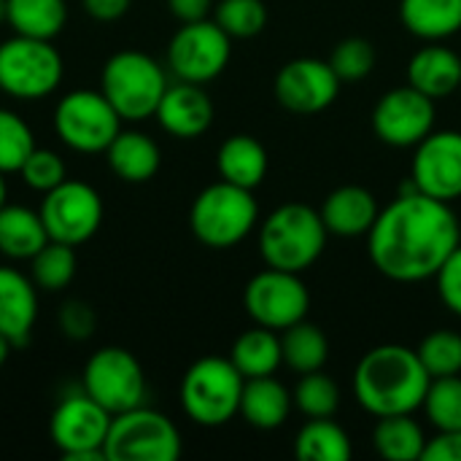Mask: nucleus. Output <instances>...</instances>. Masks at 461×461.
Instances as JSON below:
<instances>
[{"mask_svg": "<svg viewBox=\"0 0 461 461\" xmlns=\"http://www.w3.org/2000/svg\"><path fill=\"white\" fill-rule=\"evenodd\" d=\"M95 324H97L95 311L86 303H81V300H70L59 311V330L70 340H86L95 332Z\"/></svg>", "mask_w": 461, "mask_h": 461, "instance_id": "41", "label": "nucleus"}, {"mask_svg": "<svg viewBox=\"0 0 461 461\" xmlns=\"http://www.w3.org/2000/svg\"><path fill=\"white\" fill-rule=\"evenodd\" d=\"M340 92V78L327 59L297 57L286 62L276 76L278 103L300 116H313L327 111Z\"/></svg>", "mask_w": 461, "mask_h": 461, "instance_id": "16", "label": "nucleus"}, {"mask_svg": "<svg viewBox=\"0 0 461 461\" xmlns=\"http://www.w3.org/2000/svg\"><path fill=\"white\" fill-rule=\"evenodd\" d=\"M11 348H14V343H11L8 338H3V335H0V367L8 362V354H11Z\"/></svg>", "mask_w": 461, "mask_h": 461, "instance_id": "45", "label": "nucleus"}, {"mask_svg": "<svg viewBox=\"0 0 461 461\" xmlns=\"http://www.w3.org/2000/svg\"><path fill=\"white\" fill-rule=\"evenodd\" d=\"M373 446L375 451L389 461H416L424 456L427 435L419 421H413V413L405 416H384L378 419L373 429Z\"/></svg>", "mask_w": 461, "mask_h": 461, "instance_id": "29", "label": "nucleus"}, {"mask_svg": "<svg viewBox=\"0 0 461 461\" xmlns=\"http://www.w3.org/2000/svg\"><path fill=\"white\" fill-rule=\"evenodd\" d=\"M400 19L427 43L446 41L461 30V0H400Z\"/></svg>", "mask_w": 461, "mask_h": 461, "instance_id": "26", "label": "nucleus"}, {"mask_svg": "<svg viewBox=\"0 0 461 461\" xmlns=\"http://www.w3.org/2000/svg\"><path fill=\"white\" fill-rule=\"evenodd\" d=\"M230 362L238 367V373L243 378H262V375H273L281 365H284V354H281V338L276 335V330L267 327H254L246 330L230 351Z\"/></svg>", "mask_w": 461, "mask_h": 461, "instance_id": "27", "label": "nucleus"}, {"mask_svg": "<svg viewBox=\"0 0 461 461\" xmlns=\"http://www.w3.org/2000/svg\"><path fill=\"white\" fill-rule=\"evenodd\" d=\"M41 219L46 224L49 240L81 246L103 224V200L86 181L65 178L59 186L43 194Z\"/></svg>", "mask_w": 461, "mask_h": 461, "instance_id": "14", "label": "nucleus"}, {"mask_svg": "<svg viewBox=\"0 0 461 461\" xmlns=\"http://www.w3.org/2000/svg\"><path fill=\"white\" fill-rule=\"evenodd\" d=\"M375 135L394 149H416L435 130V100L416 86L389 89L373 108Z\"/></svg>", "mask_w": 461, "mask_h": 461, "instance_id": "15", "label": "nucleus"}, {"mask_svg": "<svg viewBox=\"0 0 461 461\" xmlns=\"http://www.w3.org/2000/svg\"><path fill=\"white\" fill-rule=\"evenodd\" d=\"M459 243V216L451 203L435 200L413 184L381 208L367 232L373 267L397 284L435 278Z\"/></svg>", "mask_w": 461, "mask_h": 461, "instance_id": "1", "label": "nucleus"}, {"mask_svg": "<svg viewBox=\"0 0 461 461\" xmlns=\"http://www.w3.org/2000/svg\"><path fill=\"white\" fill-rule=\"evenodd\" d=\"M327 62L338 73L340 84H354V81H365L373 73V68L378 62V51H375V46L367 38H357L354 35V38L340 41L332 49Z\"/></svg>", "mask_w": 461, "mask_h": 461, "instance_id": "38", "label": "nucleus"}, {"mask_svg": "<svg viewBox=\"0 0 461 461\" xmlns=\"http://www.w3.org/2000/svg\"><path fill=\"white\" fill-rule=\"evenodd\" d=\"M84 392L111 416L146 405V373L122 346L97 348L84 367Z\"/></svg>", "mask_w": 461, "mask_h": 461, "instance_id": "10", "label": "nucleus"}, {"mask_svg": "<svg viewBox=\"0 0 461 461\" xmlns=\"http://www.w3.org/2000/svg\"><path fill=\"white\" fill-rule=\"evenodd\" d=\"M411 184L443 203L461 197V132L432 130L413 154Z\"/></svg>", "mask_w": 461, "mask_h": 461, "instance_id": "17", "label": "nucleus"}, {"mask_svg": "<svg viewBox=\"0 0 461 461\" xmlns=\"http://www.w3.org/2000/svg\"><path fill=\"white\" fill-rule=\"evenodd\" d=\"M421 408L438 432L461 429V375L432 378Z\"/></svg>", "mask_w": 461, "mask_h": 461, "instance_id": "34", "label": "nucleus"}, {"mask_svg": "<svg viewBox=\"0 0 461 461\" xmlns=\"http://www.w3.org/2000/svg\"><path fill=\"white\" fill-rule=\"evenodd\" d=\"M319 213H321V221H324L330 235L359 238V235H367L373 230L381 208H378V200L370 189L357 186V184H346V186H338L335 192L327 194Z\"/></svg>", "mask_w": 461, "mask_h": 461, "instance_id": "19", "label": "nucleus"}, {"mask_svg": "<svg viewBox=\"0 0 461 461\" xmlns=\"http://www.w3.org/2000/svg\"><path fill=\"white\" fill-rule=\"evenodd\" d=\"M213 22L232 41L257 38L267 27V5L265 0H219L213 5Z\"/></svg>", "mask_w": 461, "mask_h": 461, "instance_id": "33", "label": "nucleus"}, {"mask_svg": "<svg viewBox=\"0 0 461 461\" xmlns=\"http://www.w3.org/2000/svg\"><path fill=\"white\" fill-rule=\"evenodd\" d=\"M68 22V3L65 0H8V19L5 24L16 35L54 41Z\"/></svg>", "mask_w": 461, "mask_h": 461, "instance_id": "28", "label": "nucleus"}, {"mask_svg": "<svg viewBox=\"0 0 461 461\" xmlns=\"http://www.w3.org/2000/svg\"><path fill=\"white\" fill-rule=\"evenodd\" d=\"M429 373L419 354L408 346L386 343L370 348L354 373V394L359 405L375 416H405L424 405Z\"/></svg>", "mask_w": 461, "mask_h": 461, "instance_id": "2", "label": "nucleus"}, {"mask_svg": "<svg viewBox=\"0 0 461 461\" xmlns=\"http://www.w3.org/2000/svg\"><path fill=\"white\" fill-rule=\"evenodd\" d=\"M216 167L221 181L257 189L267 176V151L254 135H232L219 146Z\"/></svg>", "mask_w": 461, "mask_h": 461, "instance_id": "24", "label": "nucleus"}, {"mask_svg": "<svg viewBox=\"0 0 461 461\" xmlns=\"http://www.w3.org/2000/svg\"><path fill=\"white\" fill-rule=\"evenodd\" d=\"M76 246L49 240L32 259H30V278L41 292H62L76 278Z\"/></svg>", "mask_w": 461, "mask_h": 461, "instance_id": "32", "label": "nucleus"}, {"mask_svg": "<svg viewBox=\"0 0 461 461\" xmlns=\"http://www.w3.org/2000/svg\"><path fill=\"white\" fill-rule=\"evenodd\" d=\"M108 167L116 178L127 184H143L151 181L159 170L162 151L154 138H149L140 130H119V135L105 149Z\"/></svg>", "mask_w": 461, "mask_h": 461, "instance_id": "22", "label": "nucleus"}, {"mask_svg": "<svg viewBox=\"0 0 461 461\" xmlns=\"http://www.w3.org/2000/svg\"><path fill=\"white\" fill-rule=\"evenodd\" d=\"M122 130V116L100 89H73L54 108L57 138L81 154H105Z\"/></svg>", "mask_w": 461, "mask_h": 461, "instance_id": "9", "label": "nucleus"}, {"mask_svg": "<svg viewBox=\"0 0 461 461\" xmlns=\"http://www.w3.org/2000/svg\"><path fill=\"white\" fill-rule=\"evenodd\" d=\"M294 454L303 461H348L351 440L332 419H308L294 438Z\"/></svg>", "mask_w": 461, "mask_h": 461, "instance_id": "31", "label": "nucleus"}, {"mask_svg": "<svg viewBox=\"0 0 461 461\" xmlns=\"http://www.w3.org/2000/svg\"><path fill=\"white\" fill-rule=\"evenodd\" d=\"M65 62L54 41L11 35L0 43V89L14 100H43L62 84Z\"/></svg>", "mask_w": 461, "mask_h": 461, "instance_id": "7", "label": "nucleus"}, {"mask_svg": "<svg viewBox=\"0 0 461 461\" xmlns=\"http://www.w3.org/2000/svg\"><path fill=\"white\" fill-rule=\"evenodd\" d=\"M38 319V286L30 276L0 267V335L22 346Z\"/></svg>", "mask_w": 461, "mask_h": 461, "instance_id": "20", "label": "nucleus"}, {"mask_svg": "<svg viewBox=\"0 0 461 461\" xmlns=\"http://www.w3.org/2000/svg\"><path fill=\"white\" fill-rule=\"evenodd\" d=\"M408 84L432 100L451 97L461 89V57L440 41L427 43L408 62Z\"/></svg>", "mask_w": 461, "mask_h": 461, "instance_id": "21", "label": "nucleus"}, {"mask_svg": "<svg viewBox=\"0 0 461 461\" xmlns=\"http://www.w3.org/2000/svg\"><path fill=\"white\" fill-rule=\"evenodd\" d=\"M257 221L259 208L254 200V189H243L230 181H216L205 186L189 208L192 235L208 249L238 246L249 238Z\"/></svg>", "mask_w": 461, "mask_h": 461, "instance_id": "5", "label": "nucleus"}, {"mask_svg": "<svg viewBox=\"0 0 461 461\" xmlns=\"http://www.w3.org/2000/svg\"><path fill=\"white\" fill-rule=\"evenodd\" d=\"M281 354H284V365L292 367L294 373L305 375V373H316L327 365L330 357V340L321 332V327L308 324L305 319L292 324L289 330H284L281 335Z\"/></svg>", "mask_w": 461, "mask_h": 461, "instance_id": "30", "label": "nucleus"}, {"mask_svg": "<svg viewBox=\"0 0 461 461\" xmlns=\"http://www.w3.org/2000/svg\"><path fill=\"white\" fill-rule=\"evenodd\" d=\"M294 400L281 381L273 375L246 378L240 394V416L257 429H278L292 411Z\"/></svg>", "mask_w": 461, "mask_h": 461, "instance_id": "23", "label": "nucleus"}, {"mask_svg": "<svg viewBox=\"0 0 461 461\" xmlns=\"http://www.w3.org/2000/svg\"><path fill=\"white\" fill-rule=\"evenodd\" d=\"M243 305L254 319V324L284 332L305 319L311 308V294L300 273L267 267L246 284Z\"/></svg>", "mask_w": 461, "mask_h": 461, "instance_id": "13", "label": "nucleus"}, {"mask_svg": "<svg viewBox=\"0 0 461 461\" xmlns=\"http://www.w3.org/2000/svg\"><path fill=\"white\" fill-rule=\"evenodd\" d=\"M292 400L305 419H332L340 408V389L330 375L316 370L300 378Z\"/></svg>", "mask_w": 461, "mask_h": 461, "instance_id": "35", "label": "nucleus"}, {"mask_svg": "<svg viewBox=\"0 0 461 461\" xmlns=\"http://www.w3.org/2000/svg\"><path fill=\"white\" fill-rule=\"evenodd\" d=\"M165 89V68L138 49H122L111 54L100 73V92L116 108L122 122H143L154 116Z\"/></svg>", "mask_w": 461, "mask_h": 461, "instance_id": "4", "label": "nucleus"}, {"mask_svg": "<svg viewBox=\"0 0 461 461\" xmlns=\"http://www.w3.org/2000/svg\"><path fill=\"white\" fill-rule=\"evenodd\" d=\"M232 57V38L213 22H186L167 43V65L178 81L208 84L224 73Z\"/></svg>", "mask_w": 461, "mask_h": 461, "instance_id": "11", "label": "nucleus"}, {"mask_svg": "<svg viewBox=\"0 0 461 461\" xmlns=\"http://www.w3.org/2000/svg\"><path fill=\"white\" fill-rule=\"evenodd\" d=\"M424 461H461V429L456 432H438L427 440Z\"/></svg>", "mask_w": 461, "mask_h": 461, "instance_id": "42", "label": "nucleus"}, {"mask_svg": "<svg viewBox=\"0 0 461 461\" xmlns=\"http://www.w3.org/2000/svg\"><path fill=\"white\" fill-rule=\"evenodd\" d=\"M327 238L319 211L305 203H284L259 227V254L267 267L305 273L321 257Z\"/></svg>", "mask_w": 461, "mask_h": 461, "instance_id": "3", "label": "nucleus"}, {"mask_svg": "<svg viewBox=\"0 0 461 461\" xmlns=\"http://www.w3.org/2000/svg\"><path fill=\"white\" fill-rule=\"evenodd\" d=\"M246 378L224 357L197 359L181 381V408L200 427H221L240 413Z\"/></svg>", "mask_w": 461, "mask_h": 461, "instance_id": "6", "label": "nucleus"}, {"mask_svg": "<svg viewBox=\"0 0 461 461\" xmlns=\"http://www.w3.org/2000/svg\"><path fill=\"white\" fill-rule=\"evenodd\" d=\"M49 243L46 224L41 211L24 205H3L0 208V254L8 259H32Z\"/></svg>", "mask_w": 461, "mask_h": 461, "instance_id": "25", "label": "nucleus"}, {"mask_svg": "<svg viewBox=\"0 0 461 461\" xmlns=\"http://www.w3.org/2000/svg\"><path fill=\"white\" fill-rule=\"evenodd\" d=\"M111 413L86 392L65 397L49 421V435L57 451L70 461H105L103 446L111 429Z\"/></svg>", "mask_w": 461, "mask_h": 461, "instance_id": "12", "label": "nucleus"}, {"mask_svg": "<svg viewBox=\"0 0 461 461\" xmlns=\"http://www.w3.org/2000/svg\"><path fill=\"white\" fill-rule=\"evenodd\" d=\"M8 19V0H0V24H5Z\"/></svg>", "mask_w": 461, "mask_h": 461, "instance_id": "47", "label": "nucleus"}, {"mask_svg": "<svg viewBox=\"0 0 461 461\" xmlns=\"http://www.w3.org/2000/svg\"><path fill=\"white\" fill-rule=\"evenodd\" d=\"M19 176L24 178V184L35 192H51L54 186H59L68 178V167L62 162V157L51 149H32L30 157L24 159Z\"/></svg>", "mask_w": 461, "mask_h": 461, "instance_id": "39", "label": "nucleus"}, {"mask_svg": "<svg viewBox=\"0 0 461 461\" xmlns=\"http://www.w3.org/2000/svg\"><path fill=\"white\" fill-rule=\"evenodd\" d=\"M5 197H8V189H5V173H0V208L5 205Z\"/></svg>", "mask_w": 461, "mask_h": 461, "instance_id": "46", "label": "nucleus"}, {"mask_svg": "<svg viewBox=\"0 0 461 461\" xmlns=\"http://www.w3.org/2000/svg\"><path fill=\"white\" fill-rule=\"evenodd\" d=\"M81 5L97 22H116L130 11L132 0H81Z\"/></svg>", "mask_w": 461, "mask_h": 461, "instance_id": "43", "label": "nucleus"}, {"mask_svg": "<svg viewBox=\"0 0 461 461\" xmlns=\"http://www.w3.org/2000/svg\"><path fill=\"white\" fill-rule=\"evenodd\" d=\"M424 370L429 378L461 375V335L454 330H435L429 332L421 346L416 348Z\"/></svg>", "mask_w": 461, "mask_h": 461, "instance_id": "36", "label": "nucleus"}, {"mask_svg": "<svg viewBox=\"0 0 461 461\" xmlns=\"http://www.w3.org/2000/svg\"><path fill=\"white\" fill-rule=\"evenodd\" d=\"M32 149L35 138L30 124L19 113L0 108V173H19Z\"/></svg>", "mask_w": 461, "mask_h": 461, "instance_id": "37", "label": "nucleus"}, {"mask_svg": "<svg viewBox=\"0 0 461 461\" xmlns=\"http://www.w3.org/2000/svg\"><path fill=\"white\" fill-rule=\"evenodd\" d=\"M154 116L173 138L192 140L208 132V127L213 124V103L205 95L203 84L178 81L167 84Z\"/></svg>", "mask_w": 461, "mask_h": 461, "instance_id": "18", "label": "nucleus"}, {"mask_svg": "<svg viewBox=\"0 0 461 461\" xmlns=\"http://www.w3.org/2000/svg\"><path fill=\"white\" fill-rule=\"evenodd\" d=\"M167 8L181 24H186L208 19V14L213 11V0H167Z\"/></svg>", "mask_w": 461, "mask_h": 461, "instance_id": "44", "label": "nucleus"}, {"mask_svg": "<svg viewBox=\"0 0 461 461\" xmlns=\"http://www.w3.org/2000/svg\"><path fill=\"white\" fill-rule=\"evenodd\" d=\"M438 294L443 305L461 316V243L454 249V254L446 259V265L438 270Z\"/></svg>", "mask_w": 461, "mask_h": 461, "instance_id": "40", "label": "nucleus"}, {"mask_svg": "<svg viewBox=\"0 0 461 461\" xmlns=\"http://www.w3.org/2000/svg\"><path fill=\"white\" fill-rule=\"evenodd\" d=\"M103 454L105 461H176L181 432L165 413L138 405L111 419Z\"/></svg>", "mask_w": 461, "mask_h": 461, "instance_id": "8", "label": "nucleus"}]
</instances>
